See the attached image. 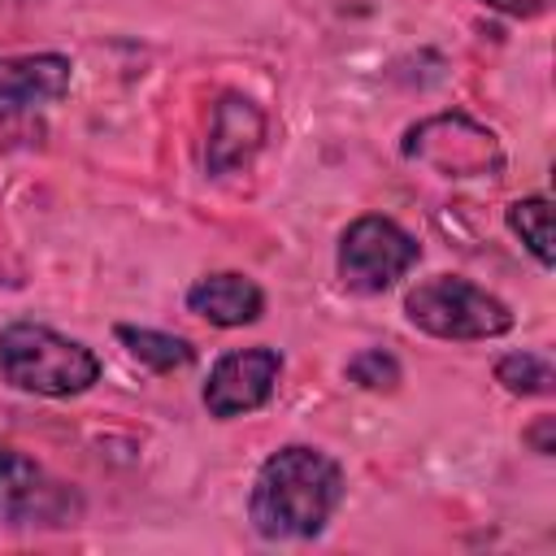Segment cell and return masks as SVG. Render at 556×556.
Listing matches in <instances>:
<instances>
[{
	"mask_svg": "<svg viewBox=\"0 0 556 556\" xmlns=\"http://www.w3.org/2000/svg\"><path fill=\"white\" fill-rule=\"evenodd\" d=\"M495 382L508 395H552L556 369L543 352H508L495 361Z\"/></svg>",
	"mask_w": 556,
	"mask_h": 556,
	"instance_id": "4fadbf2b",
	"label": "cell"
},
{
	"mask_svg": "<svg viewBox=\"0 0 556 556\" xmlns=\"http://www.w3.org/2000/svg\"><path fill=\"white\" fill-rule=\"evenodd\" d=\"M113 334L126 343V352H130L139 365H148V369H156V374H174V369L195 365V348H191V339H182V334L152 330V326H117Z\"/></svg>",
	"mask_w": 556,
	"mask_h": 556,
	"instance_id": "8fae6325",
	"label": "cell"
},
{
	"mask_svg": "<svg viewBox=\"0 0 556 556\" xmlns=\"http://www.w3.org/2000/svg\"><path fill=\"white\" fill-rule=\"evenodd\" d=\"M13 4H39V0H0V9H13Z\"/></svg>",
	"mask_w": 556,
	"mask_h": 556,
	"instance_id": "e0dca14e",
	"label": "cell"
},
{
	"mask_svg": "<svg viewBox=\"0 0 556 556\" xmlns=\"http://www.w3.org/2000/svg\"><path fill=\"white\" fill-rule=\"evenodd\" d=\"M0 382L43 400H70L100 382V356L43 321H9L0 330Z\"/></svg>",
	"mask_w": 556,
	"mask_h": 556,
	"instance_id": "7a4b0ae2",
	"label": "cell"
},
{
	"mask_svg": "<svg viewBox=\"0 0 556 556\" xmlns=\"http://www.w3.org/2000/svg\"><path fill=\"white\" fill-rule=\"evenodd\" d=\"M265 130H269V122H265V113H261V104H256L252 96H243V91H222L217 104H213V113H208L204 169H208L213 178L243 169V165L261 152Z\"/></svg>",
	"mask_w": 556,
	"mask_h": 556,
	"instance_id": "ba28073f",
	"label": "cell"
},
{
	"mask_svg": "<svg viewBox=\"0 0 556 556\" xmlns=\"http://www.w3.org/2000/svg\"><path fill=\"white\" fill-rule=\"evenodd\" d=\"M187 313L204 317L217 330H239V326L261 321L265 291L239 269H213L187 287Z\"/></svg>",
	"mask_w": 556,
	"mask_h": 556,
	"instance_id": "30bf717a",
	"label": "cell"
},
{
	"mask_svg": "<svg viewBox=\"0 0 556 556\" xmlns=\"http://www.w3.org/2000/svg\"><path fill=\"white\" fill-rule=\"evenodd\" d=\"M478 4H486V9H495V13H504V17H517V22L543 17V13L552 9V0H478Z\"/></svg>",
	"mask_w": 556,
	"mask_h": 556,
	"instance_id": "2e32d148",
	"label": "cell"
},
{
	"mask_svg": "<svg viewBox=\"0 0 556 556\" xmlns=\"http://www.w3.org/2000/svg\"><path fill=\"white\" fill-rule=\"evenodd\" d=\"M74 83V61L65 52L0 56V117L35 113L56 104Z\"/></svg>",
	"mask_w": 556,
	"mask_h": 556,
	"instance_id": "9c48e42d",
	"label": "cell"
},
{
	"mask_svg": "<svg viewBox=\"0 0 556 556\" xmlns=\"http://www.w3.org/2000/svg\"><path fill=\"white\" fill-rule=\"evenodd\" d=\"M404 317L421 330V334H434V339H456V343H473V339H500L513 330V308L460 278V274H434V278H421L417 287H408L404 295Z\"/></svg>",
	"mask_w": 556,
	"mask_h": 556,
	"instance_id": "3957f363",
	"label": "cell"
},
{
	"mask_svg": "<svg viewBox=\"0 0 556 556\" xmlns=\"http://www.w3.org/2000/svg\"><path fill=\"white\" fill-rule=\"evenodd\" d=\"M83 500L70 482L52 478L35 456L0 443V526H74Z\"/></svg>",
	"mask_w": 556,
	"mask_h": 556,
	"instance_id": "8992f818",
	"label": "cell"
},
{
	"mask_svg": "<svg viewBox=\"0 0 556 556\" xmlns=\"http://www.w3.org/2000/svg\"><path fill=\"white\" fill-rule=\"evenodd\" d=\"M343 374H348V382H356L361 391H395L400 378H404L400 361H395L387 348H361V352L348 361Z\"/></svg>",
	"mask_w": 556,
	"mask_h": 556,
	"instance_id": "5bb4252c",
	"label": "cell"
},
{
	"mask_svg": "<svg viewBox=\"0 0 556 556\" xmlns=\"http://www.w3.org/2000/svg\"><path fill=\"white\" fill-rule=\"evenodd\" d=\"M343 495L348 478L330 452L287 443L261 460L248 491V521L265 543H308L330 526Z\"/></svg>",
	"mask_w": 556,
	"mask_h": 556,
	"instance_id": "6da1fadb",
	"label": "cell"
},
{
	"mask_svg": "<svg viewBox=\"0 0 556 556\" xmlns=\"http://www.w3.org/2000/svg\"><path fill=\"white\" fill-rule=\"evenodd\" d=\"M521 439L539 452V456H552L556 452V417L552 413H543V417H534L526 430H521Z\"/></svg>",
	"mask_w": 556,
	"mask_h": 556,
	"instance_id": "9a60e30c",
	"label": "cell"
},
{
	"mask_svg": "<svg viewBox=\"0 0 556 556\" xmlns=\"http://www.w3.org/2000/svg\"><path fill=\"white\" fill-rule=\"evenodd\" d=\"M504 222H508V230L526 243V252L543 269L556 265V256H552V200L547 195H521V200H513L504 208Z\"/></svg>",
	"mask_w": 556,
	"mask_h": 556,
	"instance_id": "7c38bea8",
	"label": "cell"
},
{
	"mask_svg": "<svg viewBox=\"0 0 556 556\" xmlns=\"http://www.w3.org/2000/svg\"><path fill=\"white\" fill-rule=\"evenodd\" d=\"M400 152L443 178H495L504 169V148L491 126L469 113H434L404 130Z\"/></svg>",
	"mask_w": 556,
	"mask_h": 556,
	"instance_id": "5b68a950",
	"label": "cell"
},
{
	"mask_svg": "<svg viewBox=\"0 0 556 556\" xmlns=\"http://www.w3.org/2000/svg\"><path fill=\"white\" fill-rule=\"evenodd\" d=\"M282 378V352L278 348H235L222 352L204 378V408L217 421H235L243 413H256L274 400Z\"/></svg>",
	"mask_w": 556,
	"mask_h": 556,
	"instance_id": "52a82bcc",
	"label": "cell"
},
{
	"mask_svg": "<svg viewBox=\"0 0 556 556\" xmlns=\"http://www.w3.org/2000/svg\"><path fill=\"white\" fill-rule=\"evenodd\" d=\"M417 261H421V243L395 217H382V213H365L348 222V230L339 235V252H334L339 282L356 295L391 291Z\"/></svg>",
	"mask_w": 556,
	"mask_h": 556,
	"instance_id": "277c9868",
	"label": "cell"
}]
</instances>
